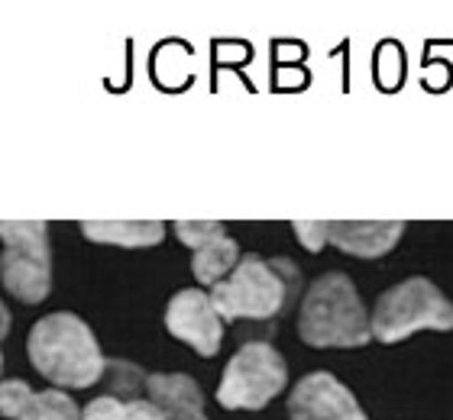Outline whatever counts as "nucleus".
Here are the masks:
<instances>
[{"label":"nucleus","instance_id":"nucleus-1","mask_svg":"<svg viewBox=\"0 0 453 420\" xmlns=\"http://www.w3.org/2000/svg\"><path fill=\"white\" fill-rule=\"evenodd\" d=\"M29 363L58 388H91L107 372L95 333L75 314H49L29 330Z\"/></svg>","mask_w":453,"mask_h":420},{"label":"nucleus","instance_id":"nucleus-2","mask_svg":"<svg viewBox=\"0 0 453 420\" xmlns=\"http://www.w3.org/2000/svg\"><path fill=\"white\" fill-rule=\"evenodd\" d=\"M298 336L308 346H366L372 340V314H366L357 285L343 271L311 281L298 308Z\"/></svg>","mask_w":453,"mask_h":420},{"label":"nucleus","instance_id":"nucleus-3","mask_svg":"<svg viewBox=\"0 0 453 420\" xmlns=\"http://www.w3.org/2000/svg\"><path fill=\"white\" fill-rule=\"evenodd\" d=\"M285 271H288V259L265 262L259 256H243L240 265L220 285L211 288V301L224 320H269L282 310L285 294H288Z\"/></svg>","mask_w":453,"mask_h":420},{"label":"nucleus","instance_id":"nucleus-4","mask_svg":"<svg viewBox=\"0 0 453 420\" xmlns=\"http://www.w3.org/2000/svg\"><path fill=\"white\" fill-rule=\"evenodd\" d=\"M418 330H453V304L427 279L398 281L372 308V336L398 343Z\"/></svg>","mask_w":453,"mask_h":420},{"label":"nucleus","instance_id":"nucleus-5","mask_svg":"<svg viewBox=\"0 0 453 420\" xmlns=\"http://www.w3.org/2000/svg\"><path fill=\"white\" fill-rule=\"evenodd\" d=\"M288 382L285 359L269 343H246L226 363L218 401L226 411H259Z\"/></svg>","mask_w":453,"mask_h":420},{"label":"nucleus","instance_id":"nucleus-6","mask_svg":"<svg viewBox=\"0 0 453 420\" xmlns=\"http://www.w3.org/2000/svg\"><path fill=\"white\" fill-rule=\"evenodd\" d=\"M0 275L13 298L39 304L52 288L49 271V233L42 220H7L4 224V259Z\"/></svg>","mask_w":453,"mask_h":420},{"label":"nucleus","instance_id":"nucleus-7","mask_svg":"<svg viewBox=\"0 0 453 420\" xmlns=\"http://www.w3.org/2000/svg\"><path fill=\"white\" fill-rule=\"evenodd\" d=\"M165 327L179 336L198 355H218L224 340V317L218 314L211 294L201 288H185L169 301L165 308Z\"/></svg>","mask_w":453,"mask_h":420},{"label":"nucleus","instance_id":"nucleus-8","mask_svg":"<svg viewBox=\"0 0 453 420\" xmlns=\"http://www.w3.org/2000/svg\"><path fill=\"white\" fill-rule=\"evenodd\" d=\"M292 420H366L359 401L331 372H311L292 388Z\"/></svg>","mask_w":453,"mask_h":420},{"label":"nucleus","instance_id":"nucleus-9","mask_svg":"<svg viewBox=\"0 0 453 420\" xmlns=\"http://www.w3.org/2000/svg\"><path fill=\"white\" fill-rule=\"evenodd\" d=\"M0 411L7 420H81L75 401L62 392H33L27 382L7 378L0 388Z\"/></svg>","mask_w":453,"mask_h":420},{"label":"nucleus","instance_id":"nucleus-10","mask_svg":"<svg viewBox=\"0 0 453 420\" xmlns=\"http://www.w3.org/2000/svg\"><path fill=\"white\" fill-rule=\"evenodd\" d=\"M402 233H405L402 220H331L327 224V240L359 259L386 256L402 240Z\"/></svg>","mask_w":453,"mask_h":420},{"label":"nucleus","instance_id":"nucleus-11","mask_svg":"<svg viewBox=\"0 0 453 420\" xmlns=\"http://www.w3.org/2000/svg\"><path fill=\"white\" fill-rule=\"evenodd\" d=\"M150 398L162 408L165 420H208L198 382L185 372H156L146 378Z\"/></svg>","mask_w":453,"mask_h":420},{"label":"nucleus","instance_id":"nucleus-12","mask_svg":"<svg viewBox=\"0 0 453 420\" xmlns=\"http://www.w3.org/2000/svg\"><path fill=\"white\" fill-rule=\"evenodd\" d=\"M81 233L88 240H95V243L142 249V246L162 243L165 224L162 220H85Z\"/></svg>","mask_w":453,"mask_h":420},{"label":"nucleus","instance_id":"nucleus-13","mask_svg":"<svg viewBox=\"0 0 453 420\" xmlns=\"http://www.w3.org/2000/svg\"><path fill=\"white\" fill-rule=\"evenodd\" d=\"M236 265H240V246H236L234 236H226V233L218 236V240H211V243H204L191 256L195 279H198L201 285H211V288L220 285Z\"/></svg>","mask_w":453,"mask_h":420},{"label":"nucleus","instance_id":"nucleus-14","mask_svg":"<svg viewBox=\"0 0 453 420\" xmlns=\"http://www.w3.org/2000/svg\"><path fill=\"white\" fill-rule=\"evenodd\" d=\"M81 420H165L156 401H117V398H95L81 411Z\"/></svg>","mask_w":453,"mask_h":420},{"label":"nucleus","instance_id":"nucleus-15","mask_svg":"<svg viewBox=\"0 0 453 420\" xmlns=\"http://www.w3.org/2000/svg\"><path fill=\"white\" fill-rule=\"evenodd\" d=\"M224 224H218V220H179L175 224V236H179L181 243L191 246V252L201 249L204 243H211V240H218V236H224Z\"/></svg>","mask_w":453,"mask_h":420},{"label":"nucleus","instance_id":"nucleus-16","mask_svg":"<svg viewBox=\"0 0 453 420\" xmlns=\"http://www.w3.org/2000/svg\"><path fill=\"white\" fill-rule=\"evenodd\" d=\"M295 236L311 252H321L327 243V224L324 220H295Z\"/></svg>","mask_w":453,"mask_h":420}]
</instances>
